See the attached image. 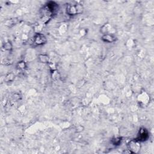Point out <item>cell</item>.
<instances>
[{
    "label": "cell",
    "mask_w": 154,
    "mask_h": 154,
    "mask_svg": "<svg viewBox=\"0 0 154 154\" xmlns=\"http://www.w3.org/2000/svg\"><path fill=\"white\" fill-rule=\"evenodd\" d=\"M124 153H127V154H130V153H132V152L130 150V149H127L126 150H124L123 152Z\"/></svg>",
    "instance_id": "11"
},
{
    "label": "cell",
    "mask_w": 154,
    "mask_h": 154,
    "mask_svg": "<svg viewBox=\"0 0 154 154\" xmlns=\"http://www.w3.org/2000/svg\"><path fill=\"white\" fill-rule=\"evenodd\" d=\"M3 48L7 51H10L12 49V45L10 41L6 42L3 44Z\"/></svg>",
    "instance_id": "10"
},
{
    "label": "cell",
    "mask_w": 154,
    "mask_h": 154,
    "mask_svg": "<svg viewBox=\"0 0 154 154\" xmlns=\"http://www.w3.org/2000/svg\"><path fill=\"white\" fill-rule=\"evenodd\" d=\"M122 138L121 137H116V138H113L112 140V143L113 145H115V146H119L122 143Z\"/></svg>",
    "instance_id": "9"
},
{
    "label": "cell",
    "mask_w": 154,
    "mask_h": 154,
    "mask_svg": "<svg viewBox=\"0 0 154 154\" xmlns=\"http://www.w3.org/2000/svg\"><path fill=\"white\" fill-rule=\"evenodd\" d=\"M39 61L42 63H49L50 57L47 54H40L38 57Z\"/></svg>",
    "instance_id": "7"
},
{
    "label": "cell",
    "mask_w": 154,
    "mask_h": 154,
    "mask_svg": "<svg viewBox=\"0 0 154 154\" xmlns=\"http://www.w3.org/2000/svg\"><path fill=\"white\" fill-rule=\"evenodd\" d=\"M17 68L19 70H24L27 68V65L25 61H21L18 62L17 65Z\"/></svg>",
    "instance_id": "8"
},
{
    "label": "cell",
    "mask_w": 154,
    "mask_h": 154,
    "mask_svg": "<svg viewBox=\"0 0 154 154\" xmlns=\"http://www.w3.org/2000/svg\"><path fill=\"white\" fill-rule=\"evenodd\" d=\"M58 10V6L56 3L54 1L48 2L40 10L42 21L45 24H47Z\"/></svg>",
    "instance_id": "1"
},
{
    "label": "cell",
    "mask_w": 154,
    "mask_h": 154,
    "mask_svg": "<svg viewBox=\"0 0 154 154\" xmlns=\"http://www.w3.org/2000/svg\"><path fill=\"white\" fill-rule=\"evenodd\" d=\"M102 40L107 43H113L116 40V37L111 33L105 34L102 36Z\"/></svg>",
    "instance_id": "6"
},
{
    "label": "cell",
    "mask_w": 154,
    "mask_h": 154,
    "mask_svg": "<svg viewBox=\"0 0 154 154\" xmlns=\"http://www.w3.org/2000/svg\"><path fill=\"white\" fill-rule=\"evenodd\" d=\"M47 42V37L42 33H36L33 39V44L36 46H42L45 45Z\"/></svg>",
    "instance_id": "4"
},
{
    "label": "cell",
    "mask_w": 154,
    "mask_h": 154,
    "mask_svg": "<svg viewBox=\"0 0 154 154\" xmlns=\"http://www.w3.org/2000/svg\"><path fill=\"white\" fill-rule=\"evenodd\" d=\"M128 149H130L132 153H137L140 151L141 149L140 142L136 139L131 140L128 144Z\"/></svg>",
    "instance_id": "3"
},
{
    "label": "cell",
    "mask_w": 154,
    "mask_h": 154,
    "mask_svg": "<svg viewBox=\"0 0 154 154\" xmlns=\"http://www.w3.org/2000/svg\"><path fill=\"white\" fill-rule=\"evenodd\" d=\"M66 11L69 16H75L83 12V7L81 4L78 3H70L67 5Z\"/></svg>",
    "instance_id": "2"
},
{
    "label": "cell",
    "mask_w": 154,
    "mask_h": 154,
    "mask_svg": "<svg viewBox=\"0 0 154 154\" xmlns=\"http://www.w3.org/2000/svg\"><path fill=\"white\" fill-rule=\"evenodd\" d=\"M149 138V132L145 128H142L138 131V134L137 137L135 138L136 140L139 141L140 142H143L146 141Z\"/></svg>",
    "instance_id": "5"
}]
</instances>
